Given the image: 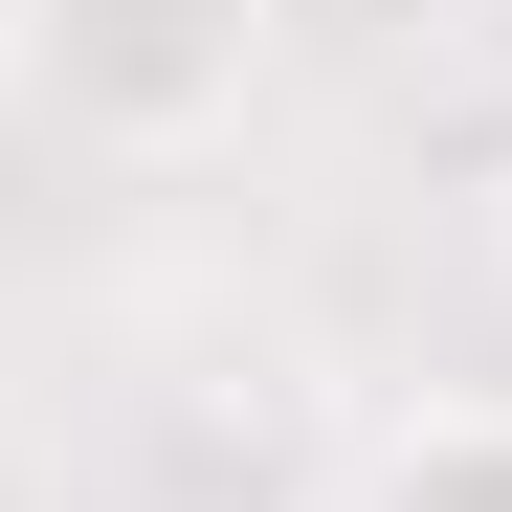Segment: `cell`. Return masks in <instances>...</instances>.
<instances>
[{
    "mask_svg": "<svg viewBox=\"0 0 512 512\" xmlns=\"http://www.w3.org/2000/svg\"><path fill=\"white\" fill-rule=\"evenodd\" d=\"M23 90L67 156H201L268 90V0H23Z\"/></svg>",
    "mask_w": 512,
    "mask_h": 512,
    "instance_id": "cell-1",
    "label": "cell"
},
{
    "mask_svg": "<svg viewBox=\"0 0 512 512\" xmlns=\"http://www.w3.org/2000/svg\"><path fill=\"white\" fill-rule=\"evenodd\" d=\"M357 512H512V401H423V423H379Z\"/></svg>",
    "mask_w": 512,
    "mask_h": 512,
    "instance_id": "cell-2",
    "label": "cell"
}]
</instances>
